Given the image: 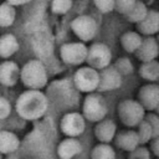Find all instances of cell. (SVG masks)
<instances>
[{
  "instance_id": "cell-1",
  "label": "cell",
  "mask_w": 159,
  "mask_h": 159,
  "mask_svg": "<svg viewBox=\"0 0 159 159\" xmlns=\"http://www.w3.org/2000/svg\"><path fill=\"white\" fill-rule=\"evenodd\" d=\"M48 107V98L40 89H29L19 96L16 112L20 117L29 120L41 118Z\"/></svg>"
},
{
  "instance_id": "cell-2",
  "label": "cell",
  "mask_w": 159,
  "mask_h": 159,
  "mask_svg": "<svg viewBox=\"0 0 159 159\" xmlns=\"http://www.w3.org/2000/svg\"><path fill=\"white\" fill-rule=\"evenodd\" d=\"M20 80L29 89H40L47 84V72L41 60H30L20 70Z\"/></svg>"
},
{
  "instance_id": "cell-3",
  "label": "cell",
  "mask_w": 159,
  "mask_h": 159,
  "mask_svg": "<svg viewBox=\"0 0 159 159\" xmlns=\"http://www.w3.org/2000/svg\"><path fill=\"white\" fill-rule=\"evenodd\" d=\"M77 92L78 91L75 87L73 82H71L68 78L55 81L48 87L50 99L58 106H66V107L75 106L78 99Z\"/></svg>"
},
{
  "instance_id": "cell-4",
  "label": "cell",
  "mask_w": 159,
  "mask_h": 159,
  "mask_svg": "<svg viewBox=\"0 0 159 159\" xmlns=\"http://www.w3.org/2000/svg\"><path fill=\"white\" fill-rule=\"evenodd\" d=\"M117 114L120 119V122L128 127L133 128L137 127L142 119L145 116L144 108L138 103V101L134 99H124L122 101L117 107Z\"/></svg>"
},
{
  "instance_id": "cell-5",
  "label": "cell",
  "mask_w": 159,
  "mask_h": 159,
  "mask_svg": "<svg viewBox=\"0 0 159 159\" xmlns=\"http://www.w3.org/2000/svg\"><path fill=\"white\" fill-rule=\"evenodd\" d=\"M83 118L91 120V122H98L103 119L107 114V104L106 101L101 94L97 93H89L83 102Z\"/></svg>"
},
{
  "instance_id": "cell-6",
  "label": "cell",
  "mask_w": 159,
  "mask_h": 159,
  "mask_svg": "<svg viewBox=\"0 0 159 159\" xmlns=\"http://www.w3.org/2000/svg\"><path fill=\"white\" fill-rule=\"evenodd\" d=\"M73 84L80 92L91 93L97 89L98 84V71L87 66L81 67L75 72L73 76Z\"/></svg>"
},
{
  "instance_id": "cell-7",
  "label": "cell",
  "mask_w": 159,
  "mask_h": 159,
  "mask_svg": "<svg viewBox=\"0 0 159 159\" xmlns=\"http://www.w3.org/2000/svg\"><path fill=\"white\" fill-rule=\"evenodd\" d=\"M112 60V52L109 47L104 43H93L89 48H87V57L86 61H88L89 67L94 70H102L107 66H109Z\"/></svg>"
},
{
  "instance_id": "cell-8",
  "label": "cell",
  "mask_w": 159,
  "mask_h": 159,
  "mask_svg": "<svg viewBox=\"0 0 159 159\" xmlns=\"http://www.w3.org/2000/svg\"><path fill=\"white\" fill-rule=\"evenodd\" d=\"M32 46L35 52L41 58H47L52 55L53 42L52 36L46 27H36L32 34Z\"/></svg>"
},
{
  "instance_id": "cell-9",
  "label": "cell",
  "mask_w": 159,
  "mask_h": 159,
  "mask_svg": "<svg viewBox=\"0 0 159 159\" xmlns=\"http://www.w3.org/2000/svg\"><path fill=\"white\" fill-rule=\"evenodd\" d=\"M87 46L82 42H68L61 46V60L67 65H81L87 57Z\"/></svg>"
},
{
  "instance_id": "cell-10",
  "label": "cell",
  "mask_w": 159,
  "mask_h": 159,
  "mask_svg": "<svg viewBox=\"0 0 159 159\" xmlns=\"http://www.w3.org/2000/svg\"><path fill=\"white\" fill-rule=\"evenodd\" d=\"M138 103L144 108V111L153 112L159 106V87L155 83H148L139 88L137 93Z\"/></svg>"
},
{
  "instance_id": "cell-11",
  "label": "cell",
  "mask_w": 159,
  "mask_h": 159,
  "mask_svg": "<svg viewBox=\"0 0 159 159\" xmlns=\"http://www.w3.org/2000/svg\"><path fill=\"white\" fill-rule=\"evenodd\" d=\"M84 118L77 112H68L61 119V130L65 135L76 138L84 130Z\"/></svg>"
},
{
  "instance_id": "cell-12",
  "label": "cell",
  "mask_w": 159,
  "mask_h": 159,
  "mask_svg": "<svg viewBox=\"0 0 159 159\" xmlns=\"http://www.w3.org/2000/svg\"><path fill=\"white\" fill-rule=\"evenodd\" d=\"M71 27H72L75 35L80 40H82V41L92 40L94 37L96 32H97V24H96V21L92 17L86 16V15L76 17L72 21Z\"/></svg>"
},
{
  "instance_id": "cell-13",
  "label": "cell",
  "mask_w": 159,
  "mask_h": 159,
  "mask_svg": "<svg viewBox=\"0 0 159 159\" xmlns=\"http://www.w3.org/2000/svg\"><path fill=\"white\" fill-rule=\"evenodd\" d=\"M122 84V76L117 72V70L113 66H107L98 72V84L97 91L106 92V91H113L120 87Z\"/></svg>"
},
{
  "instance_id": "cell-14",
  "label": "cell",
  "mask_w": 159,
  "mask_h": 159,
  "mask_svg": "<svg viewBox=\"0 0 159 159\" xmlns=\"http://www.w3.org/2000/svg\"><path fill=\"white\" fill-rule=\"evenodd\" d=\"M158 52H159V47H158L157 40L152 36H148L145 39H142V42L139 47L135 50L134 55L139 61L148 62L152 60H157Z\"/></svg>"
},
{
  "instance_id": "cell-15",
  "label": "cell",
  "mask_w": 159,
  "mask_h": 159,
  "mask_svg": "<svg viewBox=\"0 0 159 159\" xmlns=\"http://www.w3.org/2000/svg\"><path fill=\"white\" fill-rule=\"evenodd\" d=\"M113 140L116 147L125 152H132L139 145L137 132L133 129H125V130H120L119 133H116Z\"/></svg>"
},
{
  "instance_id": "cell-16",
  "label": "cell",
  "mask_w": 159,
  "mask_h": 159,
  "mask_svg": "<svg viewBox=\"0 0 159 159\" xmlns=\"http://www.w3.org/2000/svg\"><path fill=\"white\" fill-rule=\"evenodd\" d=\"M117 133L116 123L112 119H101L97 122L94 127V135L99 140V143H108L113 140Z\"/></svg>"
},
{
  "instance_id": "cell-17",
  "label": "cell",
  "mask_w": 159,
  "mask_h": 159,
  "mask_svg": "<svg viewBox=\"0 0 159 159\" xmlns=\"http://www.w3.org/2000/svg\"><path fill=\"white\" fill-rule=\"evenodd\" d=\"M20 80V68L12 61L0 63V83L4 86H14Z\"/></svg>"
},
{
  "instance_id": "cell-18",
  "label": "cell",
  "mask_w": 159,
  "mask_h": 159,
  "mask_svg": "<svg viewBox=\"0 0 159 159\" xmlns=\"http://www.w3.org/2000/svg\"><path fill=\"white\" fill-rule=\"evenodd\" d=\"M81 152L82 144L80 143V140L72 137H67L57 147V155L60 157V159H72Z\"/></svg>"
},
{
  "instance_id": "cell-19",
  "label": "cell",
  "mask_w": 159,
  "mask_h": 159,
  "mask_svg": "<svg viewBox=\"0 0 159 159\" xmlns=\"http://www.w3.org/2000/svg\"><path fill=\"white\" fill-rule=\"evenodd\" d=\"M137 29L140 34L147 35V36H152V35L157 34L159 30V15H158V12L154 10L148 11L147 15L139 22H137Z\"/></svg>"
},
{
  "instance_id": "cell-20",
  "label": "cell",
  "mask_w": 159,
  "mask_h": 159,
  "mask_svg": "<svg viewBox=\"0 0 159 159\" xmlns=\"http://www.w3.org/2000/svg\"><path fill=\"white\" fill-rule=\"evenodd\" d=\"M20 140L17 135L9 130H1L0 132V153L9 154L15 152L19 148Z\"/></svg>"
},
{
  "instance_id": "cell-21",
  "label": "cell",
  "mask_w": 159,
  "mask_h": 159,
  "mask_svg": "<svg viewBox=\"0 0 159 159\" xmlns=\"http://www.w3.org/2000/svg\"><path fill=\"white\" fill-rule=\"evenodd\" d=\"M17 50H19V41L14 35L6 34L0 37V57L9 58L14 53H16Z\"/></svg>"
},
{
  "instance_id": "cell-22",
  "label": "cell",
  "mask_w": 159,
  "mask_h": 159,
  "mask_svg": "<svg viewBox=\"0 0 159 159\" xmlns=\"http://www.w3.org/2000/svg\"><path fill=\"white\" fill-rule=\"evenodd\" d=\"M139 75L150 82H155L159 78V63L157 60H152L148 62H142L139 67Z\"/></svg>"
},
{
  "instance_id": "cell-23",
  "label": "cell",
  "mask_w": 159,
  "mask_h": 159,
  "mask_svg": "<svg viewBox=\"0 0 159 159\" xmlns=\"http://www.w3.org/2000/svg\"><path fill=\"white\" fill-rule=\"evenodd\" d=\"M140 42H142V36L138 32H134V31H128V32L123 34L122 37H120L122 47L127 52H130V53L135 52V50L139 47Z\"/></svg>"
},
{
  "instance_id": "cell-24",
  "label": "cell",
  "mask_w": 159,
  "mask_h": 159,
  "mask_svg": "<svg viewBox=\"0 0 159 159\" xmlns=\"http://www.w3.org/2000/svg\"><path fill=\"white\" fill-rule=\"evenodd\" d=\"M91 159H116V152L108 143H99L92 149Z\"/></svg>"
},
{
  "instance_id": "cell-25",
  "label": "cell",
  "mask_w": 159,
  "mask_h": 159,
  "mask_svg": "<svg viewBox=\"0 0 159 159\" xmlns=\"http://www.w3.org/2000/svg\"><path fill=\"white\" fill-rule=\"evenodd\" d=\"M147 12H148V10H147V7H145V5H144V2H142V1H134V4H133V6L128 10V12L125 14L127 15V19L130 21V22H139L145 15H147Z\"/></svg>"
},
{
  "instance_id": "cell-26",
  "label": "cell",
  "mask_w": 159,
  "mask_h": 159,
  "mask_svg": "<svg viewBox=\"0 0 159 159\" xmlns=\"http://www.w3.org/2000/svg\"><path fill=\"white\" fill-rule=\"evenodd\" d=\"M137 127H138V130H135V132H137V135H138L139 144H145V143L150 142L152 138H154L153 129L144 118L142 119V122Z\"/></svg>"
},
{
  "instance_id": "cell-27",
  "label": "cell",
  "mask_w": 159,
  "mask_h": 159,
  "mask_svg": "<svg viewBox=\"0 0 159 159\" xmlns=\"http://www.w3.org/2000/svg\"><path fill=\"white\" fill-rule=\"evenodd\" d=\"M15 20V10L12 5L10 4H2L0 5V26L7 27L12 25Z\"/></svg>"
},
{
  "instance_id": "cell-28",
  "label": "cell",
  "mask_w": 159,
  "mask_h": 159,
  "mask_svg": "<svg viewBox=\"0 0 159 159\" xmlns=\"http://www.w3.org/2000/svg\"><path fill=\"white\" fill-rule=\"evenodd\" d=\"M113 67L117 70V72H118L120 76H123V75H129V73L133 72V65H132V62L129 61V58H127V57H120V58H118V60L114 62Z\"/></svg>"
},
{
  "instance_id": "cell-29",
  "label": "cell",
  "mask_w": 159,
  "mask_h": 159,
  "mask_svg": "<svg viewBox=\"0 0 159 159\" xmlns=\"http://www.w3.org/2000/svg\"><path fill=\"white\" fill-rule=\"evenodd\" d=\"M72 5V0H52V11L55 14H66Z\"/></svg>"
},
{
  "instance_id": "cell-30",
  "label": "cell",
  "mask_w": 159,
  "mask_h": 159,
  "mask_svg": "<svg viewBox=\"0 0 159 159\" xmlns=\"http://www.w3.org/2000/svg\"><path fill=\"white\" fill-rule=\"evenodd\" d=\"M128 159H150V150L145 147H137L132 152H129Z\"/></svg>"
},
{
  "instance_id": "cell-31",
  "label": "cell",
  "mask_w": 159,
  "mask_h": 159,
  "mask_svg": "<svg viewBox=\"0 0 159 159\" xmlns=\"http://www.w3.org/2000/svg\"><path fill=\"white\" fill-rule=\"evenodd\" d=\"M144 119L152 127L153 133H154V137H159V118H158V116L149 112L147 116H144Z\"/></svg>"
},
{
  "instance_id": "cell-32",
  "label": "cell",
  "mask_w": 159,
  "mask_h": 159,
  "mask_svg": "<svg viewBox=\"0 0 159 159\" xmlns=\"http://www.w3.org/2000/svg\"><path fill=\"white\" fill-rule=\"evenodd\" d=\"M135 0H114V9L122 14H127L128 10L133 6Z\"/></svg>"
},
{
  "instance_id": "cell-33",
  "label": "cell",
  "mask_w": 159,
  "mask_h": 159,
  "mask_svg": "<svg viewBox=\"0 0 159 159\" xmlns=\"http://www.w3.org/2000/svg\"><path fill=\"white\" fill-rule=\"evenodd\" d=\"M94 4L102 12H109L114 9V0H94Z\"/></svg>"
},
{
  "instance_id": "cell-34",
  "label": "cell",
  "mask_w": 159,
  "mask_h": 159,
  "mask_svg": "<svg viewBox=\"0 0 159 159\" xmlns=\"http://www.w3.org/2000/svg\"><path fill=\"white\" fill-rule=\"evenodd\" d=\"M11 112V106H10V102L4 98V97H0V119H4L6 118Z\"/></svg>"
},
{
  "instance_id": "cell-35",
  "label": "cell",
  "mask_w": 159,
  "mask_h": 159,
  "mask_svg": "<svg viewBox=\"0 0 159 159\" xmlns=\"http://www.w3.org/2000/svg\"><path fill=\"white\" fill-rule=\"evenodd\" d=\"M150 150L155 157L159 155V137H154L150 139Z\"/></svg>"
},
{
  "instance_id": "cell-36",
  "label": "cell",
  "mask_w": 159,
  "mask_h": 159,
  "mask_svg": "<svg viewBox=\"0 0 159 159\" xmlns=\"http://www.w3.org/2000/svg\"><path fill=\"white\" fill-rule=\"evenodd\" d=\"M29 1L31 0H7L10 5H24V4H27Z\"/></svg>"
}]
</instances>
